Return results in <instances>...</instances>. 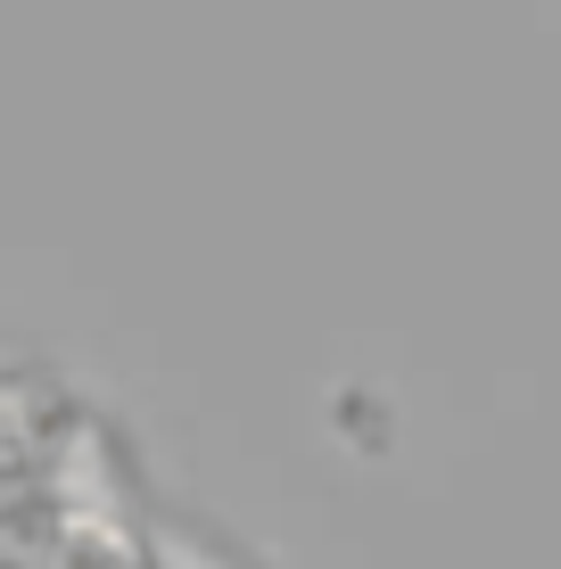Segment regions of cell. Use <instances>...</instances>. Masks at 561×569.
Masks as SVG:
<instances>
[{"mask_svg":"<svg viewBox=\"0 0 561 569\" xmlns=\"http://www.w3.org/2000/svg\"><path fill=\"white\" fill-rule=\"evenodd\" d=\"M0 569H141V553L67 512H9L0 520Z\"/></svg>","mask_w":561,"mask_h":569,"instance_id":"6da1fadb","label":"cell"}]
</instances>
